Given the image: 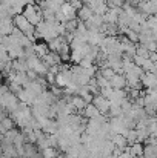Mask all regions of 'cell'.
I'll return each mask as SVG.
<instances>
[{
	"mask_svg": "<svg viewBox=\"0 0 157 158\" xmlns=\"http://www.w3.org/2000/svg\"><path fill=\"white\" fill-rule=\"evenodd\" d=\"M93 105L96 106L99 110H100V114H105V115H108V110H109V106H111V102L103 97L102 94H97V95H94V98H93V102H91Z\"/></svg>",
	"mask_w": 157,
	"mask_h": 158,
	"instance_id": "obj_3",
	"label": "cell"
},
{
	"mask_svg": "<svg viewBox=\"0 0 157 158\" xmlns=\"http://www.w3.org/2000/svg\"><path fill=\"white\" fill-rule=\"evenodd\" d=\"M60 12L65 15V19H66V22L68 20H71V19H76V14H77V9L66 0L62 6H60Z\"/></svg>",
	"mask_w": 157,
	"mask_h": 158,
	"instance_id": "obj_6",
	"label": "cell"
},
{
	"mask_svg": "<svg viewBox=\"0 0 157 158\" xmlns=\"http://www.w3.org/2000/svg\"><path fill=\"white\" fill-rule=\"evenodd\" d=\"M22 14H23V17H25L26 20H29L34 26H37V25L43 20L42 11H40L37 6H34V5H26V6L23 8Z\"/></svg>",
	"mask_w": 157,
	"mask_h": 158,
	"instance_id": "obj_2",
	"label": "cell"
},
{
	"mask_svg": "<svg viewBox=\"0 0 157 158\" xmlns=\"http://www.w3.org/2000/svg\"><path fill=\"white\" fill-rule=\"evenodd\" d=\"M142 86H145L146 89H156L157 88V75L154 72H143V75L140 77Z\"/></svg>",
	"mask_w": 157,
	"mask_h": 158,
	"instance_id": "obj_4",
	"label": "cell"
},
{
	"mask_svg": "<svg viewBox=\"0 0 157 158\" xmlns=\"http://www.w3.org/2000/svg\"><path fill=\"white\" fill-rule=\"evenodd\" d=\"M99 74H102L105 78H108V80H111L112 77H114V74H116V71L114 69H111L109 66H102L100 68V71H99Z\"/></svg>",
	"mask_w": 157,
	"mask_h": 158,
	"instance_id": "obj_15",
	"label": "cell"
},
{
	"mask_svg": "<svg viewBox=\"0 0 157 158\" xmlns=\"http://www.w3.org/2000/svg\"><path fill=\"white\" fill-rule=\"evenodd\" d=\"M48 52H50L48 45H45V43H37V45H34V54H36L39 58H43Z\"/></svg>",
	"mask_w": 157,
	"mask_h": 158,
	"instance_id": "obj_12",
	"label": "cell"
},
{
	"mask_svg": "<svg viewBox=\"0 0 157 158\" xmlns=\"http://www.w3.org/2000/svg\"><path fill=\"white\" fill-rule=\"evenodd\" d=\"M12 23H14V26H15L19 31H22V32H23L25 35H28L29 39H33V37L36 35V26H34L29 20H26V19L23 17L22 12L17 14V15L14 17Z\"/></svg>",
	"mask_w": 157,
	"mask_h": 158,
	"instance_id": "obj_1",
	"label": "cell"
},
{
	"mask_svg": "<svg viewBox=\"0 0 157 158\" xmlns=\"http://www.w3.org/2000/svg\"><path fill=\"white\" fill-rule=\"evenodd\" d=\"M136 131H137V141H140V143H143V141L150 137V132H148L146 127H139V129H136Z\"/></svg>",
	"mask_w": 157,
	"mask_h": 158,
	"instance_id": "obj_14",
	"label": "cell"
},
{
	"mask_svg": "<svg viewBox=\"0 0 157 158\" xmlns=\"http://www.w3.org/2000/svg\"><path fill=\"white\" fill-rule=\"evenodd\" d=\"M93 11H91V8L88 6V5H83L82 8H79V11H77V19L80 20V22H88L91 17H93Z\"/></svg>",
	"mask_w": 157,
	"mask_h": 158,
	"instance_id": "obj_8",
	"label": "cell"
},
{
	"mask_svg": "<svg viewBox=\"0 0 157 158\" xmlns=\"http://www.w3.org/2000/svg\"><path fill=\"white\" fill-rule=\"evenodd\" d=\"M109 86L112 89H126V78L123 74H114V77L109 80Z\"/></svg>",
	"mask_w": 157,
	"mask_h": 158,
	"instance_id": "obj_5",
	"label": "cell"
},
{
	"mask_svg": "<svg viewBox=\"0 0 157 158\" xmlns=\"http://www.w3.org/2000/svg\"><path fill=\"white\" fill-rule=\"evenodd\" d=\"M143 158H157V146L145 144L143 146Z\"/></svg>",
	"mask_w": 157,
	"mask_h": 158,
	"instance_id": "obj_13",
	"label": "cell"
},
{
	"mask_svg": "<svg viewBox=\"0 0 157 158\" xmlns=\"http://www.w3.org/2000/svg\"><path fill=\"white\" fill-rule=\"evenodd\" d=\"M125 137H126V140H128L129 144L136 143L137 141V131H136V127L134 129H128V132L125 134Z\"/></svg>",
	"mask_w": 157,
	"mask_h": 158,
	"instance_id": "obj_16",
	"label": "cell"
},
{
	"mask_svg": "<svg viewBox=\"0 0 157 158\" xmlns=\"http://www.w3.org/2000/svg\"><path fill=\"white\" fill-rule=\"evenodd\" d=\"M82 114L89 120V118H97L99 115H100V110L96 107V106L93 105V103H88V105L85 106V109L82 110Z\"/></svg>",
	"mask_w": 157,
	"mask_h": 158,
	"instance_id": "obj_11",
	"label": "cell"
},
{
	"mask_svg": "<svg viewBox=\"0 0 157 158\" xmlns=\"http://www.w3.org/2000/svg\"><path fill=\"white\" fill-rule=\"evenodd\" d=\"M125 3V0H106L108 8H122Z\"/></svg>",
	"mask_w": 157,
	"mask_h": 158,
	"instance_id": "obj_18",
	"label": "cell"
},
{
	"mask_svg": "<svg viewBox=\"0 0 157 158\" xmlns=\"http://www.w3.org/2000/svg\"><path fill=\"white\" fill-rule=\"evenodd\" d=\"M69 103L72 105V107L77 110V112H82L83 109H85V106L88 105L79 94H76V95H71V98H69Z\"/></svg>",
	"mask_w": 157,
	"mask_h": 158,
	"instance_id": "obj_9",
	"label": "cell"
},
{
	"mask_svg": "<svg viewBox=\"0 0 157 158\" xmlns=\"http://www.w3.org/2000/svg\"><path fill=\"white\" fill-rule=\"evenodd\" d=\"M156 135H157V129H156Z\"/></svg>",
	"mask_w": 157,
	"mask_h": 158,
	"instance_id": "obj_20",
	"label": "cell"
},
{
	"mask_svg": "<svg viewBox=\"0 0 157 158\" xmlns=\"http://www.w3.org/2000/svg\"><path fill=\"white\" fill-rule=\"evenodd\" d=\"M125 35H126V39H128V40H131L133 43H137V42H139V32H137V31H134V29H131V28L126 31V34H125Z\"/></svg>",
	"mask_w": 157,
	"mask_h": 158,
	"instance_id": "obj_17",
	"label": "cell"
},
{
	"mask_svg": "<svg viewBox=\"0 0 157 158\" xmlns=\"http://www.w3.org/2000/svg\"><path fill=\"white\" fill-rule=\"evenodd\" d=\"M125 151H128L133 157L143 158V144H142L140 141H136V143H133L131 146H126Z\"/></svg>",
	"mask_w": 157,
	"mask_h": 158,
	"instance_id": "obj_7",
	"label": "cell"
},
{
	"mask_svg": "<svg viewBox=\"0 0 157 158\" xmlns=\"http://www.w3.org/2000/svg\"><path fill=\"white\" fill-rule=\"evenodd\" d=\"M111 141L114 143L116 148H119V149H122V151H125V148L128 146V140H126V137L122 135V134H114V135L111 137Z\"/></svg>",
	"mask_w": 157,
	"mask_h": 158,
	"instance_id": "obj_10",
	"label": "cell"
},
{
	"mask_svg": "<svg viewBox=\"0 0 157 158\" xmlns=\"http://www.w3.org/2000/svg\"><path fill=\"white\" fill-rule=\"evenodd\" d=\"M153 17H154V19H156V22H157V12H156V14H154V15H153Z\"/></svg>",
	"mask_w": 157,
	"mask_h": 158,
	"instance_id": "obj_19",
	"label": "cell"
}]
</instances>
